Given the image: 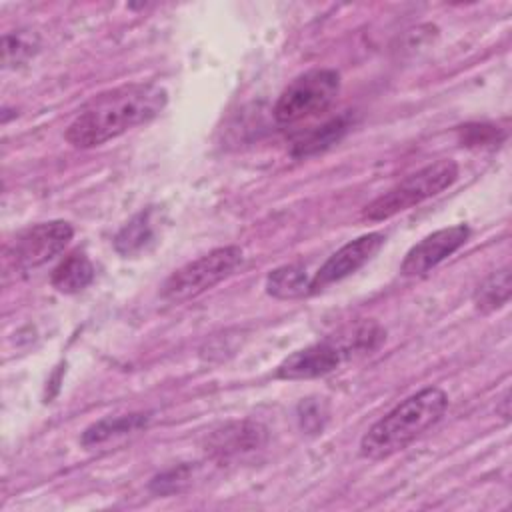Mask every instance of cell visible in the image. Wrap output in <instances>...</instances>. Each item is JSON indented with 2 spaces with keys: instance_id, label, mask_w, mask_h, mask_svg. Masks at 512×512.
<instances>
[{
  "instance_id": "obj_1",
  "label": "cell",
  "mask_w": 512,
  "mask_h": 512,
  "mask_svg": "<svg viewBox=\"0 0 512 512\" xmlns=\"http://www.w3.org/2000/svg\"><path fill=\"white\" fill-rule=\"evenodd\" d=\"M168 92L152 82L128 84L96 96L70 122L64 138L76 148H94L148 124L166 106Z\"/></svg>"
},
{
  "instance_id": "obj_2",
  "label": "cell",
  "mask_w": 512,
  "mask_h": 512,
  "mask_svg": "<svg viewBox=\"0 0 512 512\" xmlns=\"http://www.w3.org/2000/svg\"><path fill=\"white\" fill-rule=\"evenodd\" d=\"M446 408L448 396L444 390L436 386L422 388L368 428L360 440V456L382 460L404 450L422 432L434 426Z\"/></svg>"
},
{
  "instance_id": "obj_3",
  "label": "cell",
  "mask_w": 512,
  "mask_h": 512,
  "mask_svg": "<svg viewBox=\"0 0 512 512\" xmlns=\"http://www.w3.org/2000/svg\"><path fill=\"white\" fill-rule=\"evenodd\" d=\"M458 178V164L454 160H436L426 164L424 168L412 172L388 192L374 198L370 204L364 206L362 218L370 222L388 220L412 206L440 194L442 190L450 188Z\"/></svg>"
},
{
  "instance_id": "obj_4",
  "label": "cell",
  "mask_w": 512,
  "mask_h": 512,
  "mask_svg": "<svg viewBox=\"0 0 512 512\" xmlns=\"http://www.w3.org/2000/svg\"><path fill=\"white\" fill-rule=\"evenodd\" d=\"M340 92V74L330 68H316L294 78L274 104L278 124H296L324 112Z\"/></svg>"
},
{
  "instance_id": "obj_5",
  "label": "cell",
  "mask_w": 512,
  "mask_h": 512,
  "mask_svg": "<svg viewBox=\"0 0 512 512\" xmlns=\"http://www.w3.org/2000/svg\"><path fill=\"white\" fill-rule=\"evenodd\" d=\"M240 262L242 250L238 246L214 248L174 270L162 284V298L176 304L196 298L228 278Z\"/></svg>"
},
{
  "instance_id": "obj_6",
  "label": "cell",
  "mask_w": 512,
  "mask_h": 512,
  "mask_svg": "<svg viewBox=\"0 0 512 512\" xmlns=\"http://www.w3.org/2000/svg\"><path fill=\"white\" fill-rule=\"evenodd\" d=\"M74 236V228L64 220L40 222L24 230L10 250V260L18 270H32L60 254Z\"/></svg>"
},
{
  "instance_id": "obj_7",
  "label": "cell",
  "mask_w": 512,
  "mask_h": 512,
  "mask_svg": "<svg viewBox=\"0 0 512 512\" xmlns=\"http://www.w3.org/2000/svg\"><path fill=\"white\" fill-rule=\"evenodd\" d=\"M470 236V228L466 224H454L448 228H440L426 238H422L418 244H414L402 264L400 274L402 276H422L436 268L440 262H444L448 256H452L458 248L466 244Z\"/></svg>"
},
{
  "instance_id": "obj_8",
  "label": "cell",
  "mask_w": 512,
  "mask_h": 512,
  "mask_svg": "<svg viewBox=\"0 0 512 512\" xmlns=\"http://www.w3.org/2000/svg\"><path fill=\"white\" fill-rule=\"evenodd\" d=\"M386 236L382 232H370L364 236H358L356 240L346 242L342 248H338L314 274L310 282V294L344 280L346 276L360 270L384 244Z\"/></svg>"
},
{
  "instance_id": "obj_9",
  "label": "cell",
  "mask_w": 512,
  "mask_h": 512,
  "mask_svg": "<svg viewBox=\"0 0 512 512\" xmlns=\"http://www.w3.org/2000/svg\"><path fill=\"white\" fill-rule=\"evenodd\" d=\"M344 352L334 340H322L288 354L276 368L280 380H310L330 374L344 360Z\"/></svg>"
},
{
  "instance_id": "obj_10",
  "label": "cell",
  "mask_w": 512,
  "mask_h": 512,
  "mask_svg": "<svg viewBox=\"0 0 512 512\" xmlns=\"http://www.w3.org/2000/svg\"><path fill=\"white\" fill-rule=\"evenodd\" d=\"M266 438V428L260 422H228L208 436L206 452L216 460H230L260 450L266 444Z\"/></svg>"
},
{
  "instance_id": "obj_11",
  "label": "cell",
  "mask_w": 512,
  "mask_h": 512,
  "mask_svg": "<svg viewBox=\"0 0 512 512\" xmlns=\"http://www.w3.org/2000/svg\"><path fill=\"white\" fill-rule=\"evenodd\" d=\"M92 280H94V266H92L90 258L80 250L70 252L54 268V272L50 276L52 286L62 294H78L86 286H90Z\"/></svg>"
},
{
  "instance_id": "obj_12",
  "label": "cell",
  "mask_w": 512,
  "mask_h": 512,
  "mask_svg": "<svg viewBox=\"0 0 512 512\" xmlns=\"http://www.w3.org/2000/svg\"><path fill=\"white\" fill-rule=\"evenodd\" d=\"M148 414L132 412V414H120V416H106L94 424H90L82 434L84 446H98L112 438L134 434L148 426Z\"/></svg>"
},
{
  "instance_id": "obj_13",
  "label": "cell",
  "mask_w": 512,
  "mask_h": 512,
  "mask_svg": "<svg viewBox=\"0 0 512 512\" xmlns=\"http://www.w3.org/2000/svg\"><path fill=\"white\" fill-rule=\"evenodd\" d=\"M154 236L156 232L152 222V210H142L118 230V234L114 236V248L124 258H132L146 252L148 246L154 242Z\"/></svg>"
},
{
  "instance_id": "obj_14",
  "label": "cell",
  "mask_w": 512,
  "mask_h": 512,
  "mask_svg": "<svg viewBox=\"0 0 512 512\" xmlns=\"http://www.w3.org/2000/svg\"><path fill=\"white\" fill-rule=\"evenodd\" d=\"M310 282L304 264H284L266 276V292L278 300H296L310 294Z\"/></svg>"
},
{
  "instance_id": "obj_15",
  "label": "cell",
  "mask_w": 512,
  "mask_h": 512,
  "mask_svg": "<svg viewBox=\"0 0 512 512\" xmlns=\"http://www.w3.org/2000/svg\"><path fill=\"white\" fill-rule=\"evenodd\" d=\"M512 292V278L510 266H502L500 270L492 272L474 292V304L480 312L488 314L502 308L510 300Z\"/></svg>"
},
{
  "instance_id": "obj_16",
  "label": "cell",
  "mask_w": 512,
  "mask_h": 512,
  "mask_svg": "<svg viewBox=\"0 0 512 512\" xmlns=\"http://www.w3.org/2000/svg\"><path fill=\"white\" fill-rule=\"evenodd\" d=\"M384 338H386V332L376 322H362L354 326L346 336H338L332 340L340 346L344 356H350L354 352H362V354L372 352L374 348L380 346Z\"/></svg>"
},
{
  "instance_id": "obj_17",
  "label": "cell",
  "mask_w": 512,
  "mask_h": 512,
  "mask_svg": "<svg viewBox=\"0 0 512 512\" xmlns=\"http://www.w3.org/2000/svg\"><path fill=\"white\" fill-rule=\"evenodd\" d=\"M38 50V36L30 30H14L4 34L2 40V62L4 68H16L30 60Z\"/></svg>"
},
{
  "instance_id": "obj_18",
  "label": "cell",
  "mask_w": 512,
  "mask_h": 512,
  "mask_svg": "<svg viewBox=\"0 0 512 512\" xmlns=\"http://www.w3.org/2000/svg\"><path fill=\"white\" fill-rule=\"evenodd\" d=\"M346 122L344 118H336L320 128H316L314 132H310L308 136H304L300 142H296L294 146V154L296 156H306V154H312V152H318L330 144H334L344 132H346Z\"/></svg>"
},
{
  "instance_id": "obj_19",
  "label": "cell",
  "mask_w": 512,
  "mask_h": 512,
  "mask_svg": "<svg viewBox=\"0 0 512 512\" xmlns=\"http://www.w3.org/2000/svg\"><path fill=\"white\" fill-rule=\"evenodd\" d=\"M298 422L302 430L308 434H318L324 430V424L328 420V408L322 398H306L298 404Z\"/></svg>"
},
{
  "instance_id": "obj_20",
  "label": "cell",
  "mask_w": 512,
  "mask_h": 512,
  "mask_svg": "<svg viewBox=\"0 0 512 512\" xmlns=\"http://www.w3.org/2000/svg\"><path fill=\"white\" fill-rule=\"evenodd\" d=\"M190 476H192V466H186V464L174 466V468H170V470H166V472L154 476L152 482H150V490L156 492V494H174V492H180V490L188 484Z\"/></svg>"
},
{
  "instance_id": "obj_21",
  "label": "cell",
  "mask_w": 512,
  "mask_h": 512,
  "mask_svg": "<svg viewBox=\"0 0 512 512\" xmlns=\"http://www.w3.org/2000/svg\"><path fill=\"white\" fill-rule=\"evenodd\" d=\"M462 142L468 146H482V144H492L496 140L498 130L490 124H466L460 128Z\"/></svg>"
},
{
  "instance_id": "obj_22",
  "label": "cell",
  "mask_w": 512,
  "mask_h": 512,
  "mask_svg": "<svg viewBox=\"0 0 512 512\" xmlns=\"http://www.w3.org/2000/svg\"><path fill=\"white\" fill-rule=\"evenodd\" d=\"M496 412H498L504 420H510V392H508V390L504 392L500 404L496 406Z\"/></svg>"
}]
</instances>
